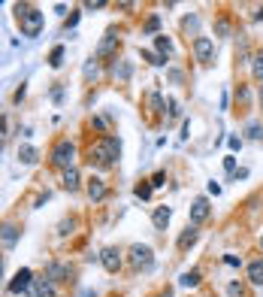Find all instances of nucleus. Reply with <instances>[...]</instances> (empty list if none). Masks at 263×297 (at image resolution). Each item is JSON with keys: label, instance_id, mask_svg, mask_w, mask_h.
<instances>
[{"label": "nucleus", "instance_id": "27", "mask_svg": "<svg viewBox=\"0 0 263 297\" xmlns=\"http://www.w3.org/2000/svg\"><path fill=\"white\" fill-rule=\"evenodd\" d=\"M164 179H166V173H164V170H158V173H155V179H151V188H161V185H164Z\"/></svg>", "mask_w": 263, "mask_h": 297}, {"label": "nucleus", "instance_id": "35", "mask_svg": "<svg viewBox=\"0 0 263 297\" xmlns=\"http://www.w3.org/2000/svg\"><path fill=\"white\" fill-rule=\"evenodd\" d=\"M85 76H88V79H91V76H97V64H91V61H88V64H85Z\"/></svg>", "mask_w": 263, "mask_h": 297}, {"label": "nucleus", "instance_id": "15", "mask_svg": "<svg viewBox=\"0 0 263 297\" xmlns=\"http://www.w3.org/2000/svg\"><path fill=\"white\" fill-rule=\"evenodd\" d=\"M115 43H118L115 31H106V36H103V43H100V49H97V58H106V55L115 49Z\"/></svg>", "mask_w": 263, "mask_h": 297}, {"label": "nucleus", "instance_id": "28", "mask_svg": "<svg viewBox=\"0 0 263 297\" xmlns=\"http://www.w3.org/2000/svg\"><path fill=\"white\" fill-rule=\"evenodd\" d=\"M224 170H227V173H236V158H233V155L224 158Z\"/></svg>", "mask_w": 263, "mask_h": 297}, {"label": "nucleus", "instance_id": "29", "mask_svg": "<svg viewBox=\"0 0 263 297\" xmlns=\"http://www.w3.org/2000/svg\"><path fill=\"white\" fill-rule=\"evenodd\" d=\"M148 103H151V109H155V112H158V109L164 106V100H161V94H151V97H148Z\"/></svg>", "mask_w": 263, "mask_h": 297}, {"label": "nucleus", "instance_id": "19", "mask_svg": "<svg viewBox=\"0 0 263 297\" xmlns=\"http://www.w3.org/2000/svg\"><path fill=\"white\" fill-rule=\"evenodd\" d=\"M36 155H39V152H36L33 146H21V149H18V161H21V164H33Z\"/></svg>", "mask_w": 263, "mask_h": 297}, {"label": "nucleus", "instance_id": "31", "mask_svg": "<svg viewBox=\"0 0 263 297\" xmlns=\"http://www.w3.org/2000/svg\"><path fill=\"white\" fill-rule=\"evenodd\" d=\"M215 31L221 33V36H227V33H230V25H227V22H218V25H215Z\"/></svg>", "mask_w": 263, "mask_h": 297}, {"label": "nucleus", "instance_id": "16", "mask_svg": "<svg viewBox=\"0 0 263 297\" xmlns=\"http://www.w3.org/2000/svg\"><path fill=\"white\" fill-rule=\"evenodd\" d=\"M55 288H52V279H33V297H52Z\"/></svg>", "mask_w": 263, "mask_h": 297}, {"label": "nucleus", "instance_id": "41", "mask_svg": "<svg viewBox=\"0 0 263 297\" xmlns=\"http://www.w3.org/2000/svg\"><path fill=\"white\" fill-rule=\"evenodd\" d=\"M64 97V88H52V100H61Z\"/></svg>", "mask_w": 263, "mask_h": 297}, {"label": "nucleus", "instance_id": "18", "mask_svg": "<svg viewBox=\"0 0 263 297\" xmlns=\"http://www.w3.org/2000/svg\"><path fill=\"white\" fill-rule=\"evenodd\" d=\"M155 46H158V55H161V58H169V55H172V43H169V39H166V36H155Z\"/></svg>", "mask_w": 263, "mask_h": 297}, {"label": "nucleus", "instance_id": "20", "mask_svg": "<svg viewBox=\"0 0 263 297\" xmlns=\"http://www.w3.org/2000/svg\"><path fill=\"white\" fill-rule=\"evenodd\" d=\"M18 228H12V225H6V228H3V243H6V249H12V246H15V240H18Z\"/></svg>", "mask_w": 263, "mask_h": 297}, {"label": "nucleus", "instance_id": "32", "mask_svg": "<svg viewBox=\"0 0 263 297\" xmlns=\"http://www.w3.org/2000/svg\"><path fill=\"white\" fill-rule=\"evenodd\" d=\"M224 264H227V267H239V264H242V261H239L236 255H224Z\"/></svg>", "mask_w": 263, "mask_h": 297}, {"label": "nucleus", "instance_id": "30", "mask_svg": "<svg viewBox=\"0 0 263 297\" xmlns=\"http://www.w3.org/2000/svg\"><path fill=\"white\" fill-rule=\"evenodd\" d=\"M197 15H191V18H185V31H197Z\"/></svg>", "mask_w": 263, "mask_h": 297}, {"label": "nucleus", "instance_id": "34", "mask_svg": "<svg viewBox=\"0 0 263 297\" xmlns=\"http://www.w3.org/2000/svg\"><path fill=\"white\" fill-rule=\"evenodd\" d=\"M103 6H106L103 0H88V3H85V9H103Z\"/></svg>", "mask_w": 263, "mask_h": 297}, {"label": "nucleus", "instance_id": "24", "mask_svg": "<svg viewBox=\"0 0 263 297\" xmlns=\"http://www.w3.org/2000/svg\"><path fill=\"white\" fill-rule=\"evenodd\" d=\"M158 28H161V18H158V15H151V18L145 22V33H158Z\"/></svg>", "mask_w": 263, "mask_h": 297}, {"label": "nucleus", "instance_id": "36", "mask_svg": "<svg viewBox=\"0 0 263 297\" xmlns=\"http://www.w3.org/2000/svg\"><path fill=\"white\" fill-rule=\"evenodd\" d=\"M227 143H230L233 152H236V149H242V140H239V136H227Z\"/></svg>", "mask_w": 263, "mask_h": 297}, {"label": "nucleus", "instance_id": "33", "mask_svg": "<svg viewBox=\"0 0 263 297\" xmlns=\"http://www.w3.org/2000/svg\"><path fill=\"white\" fill-rule=\"evenodd\" d=\"M227 291H230V297H242V285H239V282H233Z\"/></svg>", "mask_w": 263, "mask_h": 297}, {"label": "nucleus", "instance_id": "40", "mask_svg": "<svg viewBox=\"0 0 263 297\" xmlns=\"http://www.w3.org/2000/svg\"><path fill=\"white\" fill-rule=\"evenodd\" d=\"M118 73H121V79H127V76H130V64H121V70H118Z\"/></svg>", "mask_w": 263, "mask_h": 297}, {"label": "nucleus", "instance_id": "3", "mask_svg": "<svg viewBox=\"0 0 263 297\" xmlns=\"http://www.w3.org/2000/svg\"><path fill=\"white\" fill-rule=\"evenodd\" d=\"M73 161H76V146H73L70 140H61V143L52 149V164L61 167V170H70Z\"/></svg>", "mask_w": 263, "mask_h": 297}, {"label": "nucleus", "instance_id": "22", "mask_svg": "<svg viewBox=\"0 0 263 297\" xmlns=\"http://www.w3.org/2000/svg\"><path fill=\"white\" fill-rule=\"evenodd\" d=\"M142 58H145L148 64H155V67L166 64V61H164V58H161V55H158V52H148V49H142Z\"/></svg>", "mask_w": 263, "mask_h": 297}, {"label": "nucleus", "instance_id": "5", "mask_svg": "<svg viewBox=\"0 0 263 297\" xmlns=\"http://www.w3.org/2000/svg\"><path fill=\"white\" fill-rule=\"evenodd\" d=\"M28 288H33V273L28 267H21V270L12 276V282L6 285V291H9V294H25Z\"/></svg>", "mask_w": 263, "mask_h": 297}, {"label": "nucleus", "instance_id": "4", "mask_svg": "<svg viewBox=\"0 0 263 297\" xmlns=\"http://www.w3.org/2000/svg\"><path fill=\"white\" fill-rule=\"evenodd\" d=\"M155 264V252L148 246H133L130 249V267L133 270H151Z\"/></svg>", "mask_w": 263, "mask_h": 297}, {"label": "nucleus", "instance_id": "11", "mask_svg": "<svg viewBox=\"0 0 263 297\" xmlns=\"http://www.w3.org/2000/svg\"><path fill=\"white\" fill-rule=\"evenodd\" d=\"M88 197H91V200H103V197H106V182H103L100 176L88 179Z\"/></svg>", "mask_w": 263, "mask_h": 297}, {"label": "nucleus", "instance_id": "23", "mask_svg": "<svg viewBox=\"0 0 263 297\" xmlns=\"http://www.w3.org/2000/svg\"><path fill=\"white\" fill-rule=\"evenodd\" d=\"M248 136H251V140H263V128L257 125V122H251V125H248Z\"/></svg>", "mask_w": 263, "mask_h": 297}, {"label": "nucleus", "instance_id": "39", "mask_svg": "<svg viewBox=\"0 0 263 297\" xmlns=\"http://www.w3.org/2000/svg\"><path fill=\"white\" fill-rule=\"evenodd\" d=\"M76 22H79V12H76V15H70V18H67V31H70V28H76Z\"/></svg>", "mask_w": 263, "mask_h": 297}, {"label": "nucleus", "instance_id": "1", "mask_svg": "<svg viewBox=\"0 0 263 297\" xmlns=\"http://www.w3.org/2000/svg\"><path fill=\"white\" fill-rule=\"evenodd\" d=\"M121 158V140L118 136H100L97 143L91 146V152H88V161L91 164H97L100 170H106V167H112L115 161Z\"/></svg>", "mask_w": 263, "mask_h": 297}, {"label": "nucleus", "instance_id": "21", "mask_svg": "<svg viewBox=\"0 0 263 297\" xmlns=\"http://www.w3.org/2000/svg\"><path fill=\"white\" fill-rule=\"evenodd\" d=\"M61 64H64V46H55V49H52V55H49V67H55V70H58Z\"/></svg>", "mask_w": 263, "mask_h": 297}, {"label": "nucleus", "instance_id": "42", "mask_svg": "<svg viewBox=\"0 0 263 297\" xmlns=\"http://www.w3.org/2000/svg\"><path fill=\"white\" fill-rule=\"evenodd\" d=\"M236 97H239L242 103H245V100H248V88H239V91H236Z\"/></svg>", "mask_w": 263, "mask_h": 297}, {"label": "nucleus", "instance_id": "2", "mask_svg": "<svg viewBox=\"0 0 263 297\" xmlns=\"http://www.w3.org/2000/svg\"><path fill=\"white\" fill-rule=\"evenodd\" d=\"M15 15H18V25H21V33L25 36H39V31H42V25H46V15L36 9V6H31V3H18L15 6Z\"/></svg>", "mask_w": 263, "mask_h": 297}, {"label": "nucleus", "instance_id": "10", "mask_svg": "<svg viewBox=\"0 0 263 297\" xmlns=\"http://www.w3.org/2000/svg\"><path fill=\"white\" fill-rule=\"evenodd\" d=\"M169 219H172V209H169V206H158V209H155V215H151V222H155V228H158V231H166Z\"/></svg>", "mask_w": 263, "mask_h": 297}, {"label": "nucleus", "instance_id": "44", "mask_svg": "<svg viewBox=\"0 0 263 297\" xmlns=\"http://www.w3.org/2000/svg\"><path fill=\"white\" fill-rule=\"evenodd\" d=\"M260 106H263V85H260Z\"/></svg>", "mask_w": 263, "mask_h": 297}, {"label": "nucleus", "instance_id": "17", "mask_svg": "<svg viewBox=\"0 0 263 297\" xmlns=\"http://www.w3.org/2000/svg\"><path fill=\"white\" fill-rule=\"evenodd\" d=\"M179 285H182V288H197V285H200V270H188V273H182V276H179Z\"/></svg>", "mask_w": 263, "mask_h": 297}, {"label": "nucleus", "instance_id": "38", "mask_svg": "<svg viewBox=\"0 0 263 297\" xmlns=\"http://www.w3.org/2000/svg\"><path fill=\"white\" fill-rule=\"evenodd\" d=\"M61 233H64V236L67 233H73V222H61Z\"/></svg>", "mask_w": 263, "mask_h": 297}, {"label": "nucleus", "instance_id": "8", "mask_svg": "<svg viewBox=\"0 0 263 297\" xmlns=\"http://www.w3.org/2000/svg\"><path fill=\"white\" fill-rule=\"evenodd\" d=\"M209 212H212L209 200H206V197H197L194 203H191V225H200V222H206V219H209Z\"/></svg>", "mask_w": 263, "mask_h": 297}, {"label": "nucleus", "instance_id": "45", "mask_svg": "<svg viewBox=\"0 0 263 297\" xmlns=\"http://www.w3.org/2000/svg\"><path fill=\"white\" fill-rule=\"evenodd\" d=\"M260 246H263V240H260Z\"/></svg>", "mask_w": 263, "mask_h": 297}, {"label": "nucleus", "instance_id": "43", "mask_svg": "<svg viewBox=\"0 0 263 297\" xmlns=\"http://www.w3.org/2000/svg\"><path fill=\"white\" fill-rule=\"evenodd\" d=\"M254 18H257V22H260V18H263V6H260V9H257V12H254Z\"/></svg>", "mask_w": 263, "mask_h": 297}, {"label": "nucleus", "instance_id": "6", "mask_svg": "<svg viewBox=\"0 0 263 297\" xmlns=\"http://www.w3.org/2000/svg\"><path fill=\"white\" fill-rule=\"evenodd\" d=\"M194 55H197L200 64H212L215 61V43L209 36H197L194 39Z\"/></svg>", "mask_w": 263, "mask_h": 297}, {"label": "nucleus", "instance_id": "25", "mask_svg": "<svg viewBox=\"0 0 263 297\" xmlns=\"http://www.w3.org/2000/svg\"><path fill=\"white\" fill-rule=\"evenodd\" d=\"M254 76L263 79V52H260V55H254Z\"/></svg>", "mask_w": 263, "mask_h": 297}, {"label": "nucleus", "instance_id": "13", "mask_svg": "<svg viewBox=\"0 0 263 297\" xmlns=\"http://www.w3.org/2000/svg\"><path fill=\"white\" fill-rule=\"evenodd\" d=\"M79 185H82V176H79V170H76V167L64 170V188H67V191H79Z\"/></svg>", "mask_w": 263, "mask_h": 297}, {"label": "nucleus", "instance_id": "37", "mask_svg": "<svg viewBox=\"0 0 263 297\" xmlns=\"http://www.w3.org/2000/svg\"><path fill=\"white\" fill-rule=\"evenodd\" d=\"M169 118H179V103L176 100H169Z\"/></svg>", "mask_w": 263, "mask_h": 297}, {"label": "nucleus", "instance_id": "26", "mask_svg": "<svg viewBox=\"0 0 263 297\" xmlns=\"http://www.w3.org/2000/svg\"><path fill=\"white\" fill-rule=\"evenodd\" d=\"M136 197L148 200V197H151V185H136Z\"/></svg>", "mask_w": 263, "mask_h": 297}, {"label": "nucleus", "instance_id": "14", "mask_svg": "<svg viewBox=\"0 0 263 297\" xmlns=\"http://www.w3.org/2000/svg\"><path fill=\"white\" fill-rule=\"evenodd\" d=\"M248 282L251 285H263V258L248 264Z\"/></svg>", "mask_w": 263, "mask_h": 297}, {"label": "nucleus", "instance_id": "9", "mask_svg": "<svg viewBox=\"0 0 263 297\" xmlns=\"http://www.w3.org/2000/svg\"><path fill=\"white\" fill-rule=\"evenodd\" d=\"M46 279H52V282H64V279H70V267L67 264H52L46 267Z\"/></svg>", "mask_w": 263, "mask_h": 297}, {"label": "nucleus", "instance_id": "12", "mask_svg": "<svg viewBox=\"0 0 263 297\" xmlns=\"http://www.w3.org/2000/svg\"><path fill=\"white\" fill-rule=\"evenodd\" d=\"M197 236H200L197 225H188V231H185L182 236H179V249H182V252H188V249H191V246L197 243Z\"/></svg>", "mask_w": 263, "mask_h": 297}, {"label": "nucleus", "instance_id": "7", "mask_svg": "<svg viewBox=\"0 0 263 297\" xmlns=\"http://www.w3.org/2000/svg\"><path fill=\"white\" fill-rule=\"evenodd\" d=\"M100 264L106 267L109 273H118V270H121V252H118L115 246L103 249V252H100Z\"/></svg>", "mask_w": 263, "mask_h": 297}]
</instances>
